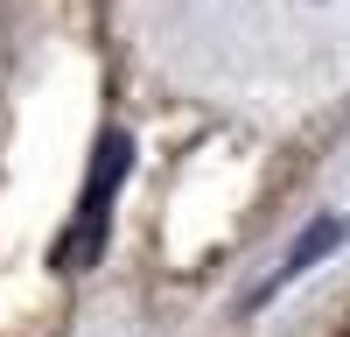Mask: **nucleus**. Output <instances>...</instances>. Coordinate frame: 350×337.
<instances>
[{"mask_svg":"<svg viewBox=\"0 0 350 337\" xmlns=\"http://www.w3.org/2000/svg\"><path fill=\"white\" fill-rule=\"evenodd\" d=\"M126 162H133V140L126 134H105L98 140V155H92V176H84V197H77V218H70V232L64 246H56V267H92L98 253H105V232H112V197H120L126 183Z\"/></svg>","mask_w":350,"mask_h":337,"instance_id":"obj_1","label":"nucleus"},{"mask_svg":"<svg viewBox=\"0 0 350 337\" xmlns=\"http://www.w3.org/2000/svg\"><path fill=\"white\" fill-rule=\"evenodd\" d=\"M343 232H350L343 218H315L308 232H301V246H295V253H287V260H280V274H273V281H267V288H259L252 302H267V295H280V288H287V281H295V274H308L315 260H323V253H336V246H343Z\"/></svg>","mask_w":350,"mask_h":337,"instance_id":"obj_2","label":"nucleus"}]
</instances>
